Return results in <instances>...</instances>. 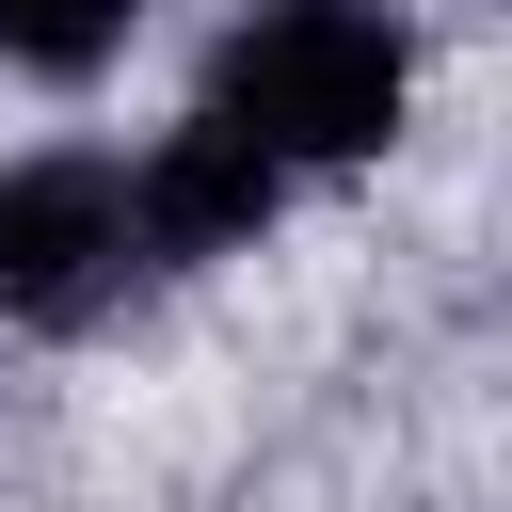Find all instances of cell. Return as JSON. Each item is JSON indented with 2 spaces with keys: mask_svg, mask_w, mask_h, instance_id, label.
I'll list each match as a JSON object with an SVG mask.
<instances>
[{
  "mask_svg": "<svg viewBox=\"0 0 512 512\" xmlns=\"http://www.w3.org/2000/svg\"><path fill=\"white\" fill-rule=\"evenodd\" d=\"M192 112H224V128H240L256 160H288V176H352V160H384L400 112H416V32H400L384 0H256V16H224Z\"/></svg>",
  "mask_w": 512,
  "mask_h": 512,
  "instance_id": "cell-1",
  "label": "cell"
},
{
  "mask_svg": "<svg viewBox=\"0 0 512 512\" xmlns=\"http://www.w3.org/2000/svg\"><path fill=\"white\" fill-rule=\"evenodd\" d=\"M144 272H160V256H144L128 160H96V144L0 160V320H16V336H96Z\"/></svg>",
  "mask_w": 512,
  "mask_h": 512,
  "instance_id": "cell-2",
  "label": "cell"
},
{
  "mask_svg": "<svg viewBox=\"0 0 512 512\" xmlns=\"http://www.w3.org/2000/svg\"><path fill=\"white\" fill-rule=\"evenodd\" d=\"M128 192H144V256L192 272V256H240V240L288 208V160H256L224 112H192V128H160V144L128 160Z\"/></svg>",
  "mask_w": 512,
  "mask_h": 512,
  "instance_id": "cell-3",
  "label": "cell"
},
{
  "mask_svg": "<svg viewBox=\"0 0 512 512\" xmlns=\"http://www.w3.org/2000/svg\"><path fill=\"white\" fill-rule=\"evenodd\" d=\"M128 32H144V0H0V64H32V80H96Z\"/></svg>",
  "mask_w": 512,
  "mask_h": 512,
  "instance_id": "cell-4",
  "label": "cell"
}]
</instances>
